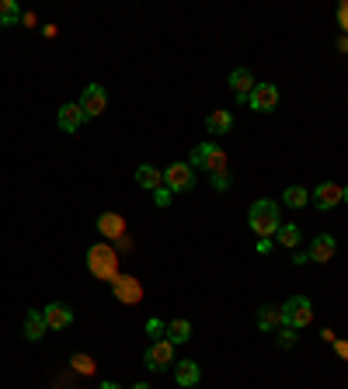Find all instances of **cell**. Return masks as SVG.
<instances>
[{"label":"cell","instance_id":"cell-1","mask_svg":"<svg viewBox=\"0 0 348 389\" xmlns=\"http://www.w3.org/2000/svg\"><path fill=\"white\" fill-rule=\"evenodd\" d=\"M247 226L254 230V236H258V240H272V236H275V230L282 226L279 202H268V198L254 202V205H251V212H247Z\"/></svg>","mask_w":348,"mask_h":389},{"label":"cell","instance_id":"cell-2","mask_svg":"<svg viewBox=\"0 0 348 389\" xmlns=\"http://www.w3.org/2000/svg\"><path fill=\"white\" fill-rule=\"evenodd\" d=\"M88 268L94 278L101 282H115L119 278V250H112L108 243H94L88 250Z\"/></svg>","mask_w":348,"mask_h":389},{"label":"cell","instance_id":"cell-3","mask_svg":"<svg viewBox=\"0 0 348 389\" xmlns=\"http://www.w3.org/2000/svg\"><path fill=\"white\" fill-rule=\"evenodd\" d=\"M188 167H192V171L202 167L206 174H219V171H226V153H223L219 143H199V146L192 150Z\"/></svg>","mask_w":348,"mask_h":389},{"label":"cell","instance_id":"cell-4","mask_svg":"<svg viewBox=\"0 0 348 389\" xmlns=\"http://www.w3.org/2000/svg\"><path fill=\"white\" fill-rule=\"evenodd\" d=\"M310 320H313V302H310L306 295L285 299V306H282V323H285V327L299 330V327H310Z\"/></svg>","mask_w":348,"mask_h":389},{"label":"cell","instance_id":"cell-5","mask_svg":"<svg viewBox=\"0 0 348 389\" xmlns=\"http://www.w3.org/2000/svg\"><path fill=\"white\" fill-rule=\"evenodd\" d=\"M164 188H167L171 195L192 191V188H195V171H192L188 164H171V167H164Z\"/></svg>","mask_w":348,"mask_h":389},{"label":"cell","instance_id":"cell-6","mask_svg":"<svg viewBox=\"0 0 348 389\" xmlns=\"http://www.w3.org/2000/svg\"><path fill=\"white\" fill-rule=\"evenodd\" d=\"M147 368L150 372H167L171 365H174V344L167 340V337H160V340H154L150 347H147Z\"/></svg>","mask_w":348,"mask_h":389},{"label":"cell","instance_id":"cell-7","mask_svg":"<svg viewBox=\"0 0 348 389\" xmlns=\"http://www.w3.org/2000/svg\"><path fill=\"white\" fill-rule=\"evenodd\" d=\"M81 112H84V119H98L101 112H105V105H108V91L101 87V84H91V87H84V94H81Z\"/></svg>","mask_w":348,"mask_h":389},{"label":"cell","instance_id":"cell-8","mask_svg":"<svg viewBox=\"0 0 348 389\" xmlns=\"http://www.w3.org/2000/svg\"><path fill=\"white\" fill-rule=\"evenodd\" d=\"M247 105H251L254 112H261V115L275 112V105H279V87H275V84H254Z\"/></svg>","mask_w":348,"mask_h":389},{"label":"cell","instance_id":"cell-9","mask_svg":"<svg viewBox=\"0 0 348 389\" xmlns=\"http://www.w3.org/2000/svg\"><path fill=\"white\" fill-rule=\"evenodd\" d=\"M310 202H313V209H320V212H327V209L341 205V184H334V181L317 184V188H313V195H310Z\"/></svg>","mask_w":348,"mask_h":389},{"label":"cell","instance_id":"cell-10","mask_svg":"<svg viewBox=\"0 0 348 389\" xmlns=\"http://www.w3.org/2000/svg\"><path fill=\"white\" fill-rule=\"evenodd\" d=\"M112 292H115L119 302H129V306L143 299V288H140V282H136L133 275H119V278L112 282Z\"/></svg>","mask_w":348,"mask_h":389},{"label":"cell","instance_id":"cell-11","mask_svg":"<svg viewBox=\"0 0 348 389\" xmlns=\"http://www.w3.org/2000/svg\"><path fill=\"white\" fill-rule=\"evenodd\" d=\"M42 316H46V327H49V330H67V327L74 323V309H70L67 302H49V306L42 309Z\"/></svg>","mask_w":348,"mask_h":389},{"label":"cell","instance_id":"cell-12","mask_svg":"<svg viewBox=\"0 0 348 389\" xmlns=\"http://www.w3.org/2000/svg\"><path fill=\"white\" fill-rule=\"evenodd\" d=\"M98 233H101L105 240H122L126 219H122L119 212H101V216H98Z\"/></svg>","mask_w":348,"mask_h":389},{"label":"cell","instance_id":"cell-13","mask_svg":"<svg viewBox=\"0 0 348 389\" xmlns=\"http://www.w3.org/2000/svg\"><path fill=\"white\" fill-rule=\"evenodd\" d=\"M334 250H338L334 236H331V233H320V236H313V243H310L306 257H310V261H317V264H324V261H331V257H334Z\"/></svg>","mask_w":348,"mask_h":389},{"label":"cell","instance_id":"cell-14","mask_svg":"<svg viewBox=\"0 0 348 389\" xmlns=\"http://www.w3.org/2000/svg\"><path fill=\"white\" fill-rule=\"evenodd\" d=\"M174 379H178V386H181V389H192V386H199V379H202V368H199V361H192V358H185V361H174Z\"/></svg>","mask_w":348,"mask_h":389},{"label":"cell","instance_id":"cell-15","mask_svg":"<svg viewBox=\"0 0 348 389\" xmlns=\"http://www.w3.org/2000/svg\"><path fill=\"white\" fill-rule=\"evenodd\" d=\"M254 84H258V80H254V77H251V70H244V67L230 74V91H233V98H237V101H247V98H251V91H254Z\"/></svg>","mask_w":348,"mask_h":389},{"label":"cell","instance_id":"cell-16","mask_svg":"<svg viewBox=\"0 0 348 389\" xmlns=\"http://www.w3.org/2000/svg\"><path fill=\"white\" fill-rule=\"evenodd\" d=\"M258 327H261V330H268V334L282 330V327H285V323H282V306H272V302L258 306Z\"/></svg>","mask_w":348,"mask_h":389},{"label":"cell","instance_id":"cell-17","mask_svg":"<svg viewBox=\"0 0 348 389\" xmlns=\"http://www.w3.org/2000/svg\"><path fill=\"white\" fill-rule=\"evenodd\" d=\"M56 126H60L63 132H77V129L84 126V112H81V105H63L60 115H56Z\"/></svg>","mask_w":348,"mask_h":389},{"label":"cell","instance_id":"cell-18","mask_svg":"<svg viewBox=\"0 0 348 389\" xmlns=\"http://www.w3.org/2000/svg\"><path fill=\"white\" fill-rule=\"evenodd\" d=\"M299 240H303V230H299L296 223H282V226L275 230V236H272V243H279V247H285V250L299 247Z\"/></svg>","mask_w":348,"mask_h":389},{"label":"cell","instance_id":"cell-19","mask_svg":"<svg viewBox=\"0 0 348 389\" xmlns=\"http://www.w3.org/2000/svg\"><path fill=\"white\" fill-rule=\"evenodd\" d=\"M136 184L147 188V191H157V188H164V171L143 164V167H136Z\"/></svg>","mask_w":348,"mask_h":389},{"label":"cell","instance_id":"cell-20","mask_svg":"<svg viewBox=\"0 0 348 389\" xmlns=\"http://www.w3.org/2000/svg\"><path fill=\"white\" fill-rule=\"evenodd\" d=\"M233 129V115L230 112H209V119H206V132L209 136H226Z\"/></svg>","mask_w":348,"mask_h":389},{"label":"cell","instance_id":"cell-21","mask_svg":"<svg viewBox=\"0 0 348 389\" xmlns=\"http://www.w3.org/2000/svg\"><path fill=\"white\" fill-rule=\"evenodd\" d=\"M46 330H49V327H46L42 309H32V313L25 316V337H28V340H42V337H46Z\"/></svg>","mask_w":348,"mask_h":389},{"label":"cell","instance_id":"cell-22","mask_svg":"<svg viewBox=\"0 0 348 389\" xmlns=\"http://www.w3.org/2000/svg\"><path fill=\"white\" fill-rule=\"evenodd\" d=\"M282 205H285V209H306V205H310V191L299 188V184H292V188L282 191Z\"/></svg>","mask_w":348,"mask_h":389},{"label":"cell","instance_id":"cell-23","mask_svg":"<svg viewBox=\"0 0 348 389\" xmlns=\"http://www.w3.org/2000/svg\"><path fill=\"white\" fill-rule=\"evenodd\" d=\"M164 337H167L171 344H185V340L192 337V323H188V320H171V323L164 327Z\"/></svg>","mask_w":348,"mask_h":389},{"label":"cell","instance_id":"cell-24","mask_svg":"<svg viewBox=\"0 0 348 389\" xmlns=\"http://www.w3.org/2000/svg\"><path fill=\"white\" fill-rule=\"evenodd\" d=\"M18 18H22V11L15 0H0V28H11Z\"/></svg>","mask_w":348,"mask_h":389},{"label":"cell","instance_id":"cell-25","mask_svg":"<svg viewBox=\"0 0 348 389\" xmlns=\"http://www.w3.org/2000/svg\"><path fill=\"white\" fill-rule=\"evenodd\" d=\"M70 361H74V368H77L81 375H91V372H94V361H91L88 354H74Z\"/></svg>","mask_w":348,"mask_h":389},{"label":"cell","instance_id":"cell-26","mask_svg":"<svg viewBox=\"0 0 348 389\" xmlns=\"http://www.w3.org/2000/svg\"><path fill=\"white\" fill-rule=\"evenodd\" d=\"M209 181H213V188H216V191H226V188L233 184V178H230L226 171H219V174H209Z\"/></svg>","mask_w":348,"mask_h":389},{"label":"cell","instance_id":"cell-27","mask_svg":"<svg viewBox=\"0 0 348 389\" xmlns=\"http://www.w3.org/2000/svg\"><path fill=\"white\" fill-rule=\"evenodd\" d=\"M275 334H279V337H275V340H279V347H292V344H296L292 327H282V330H275Z\"/></svg>","mask_w":348,"mask_h":389},{"label":"cell","instance_id":"cell-28","mask_svg":"<svg viewBox=\"0 0 348 389\" xmlns=\"http://www.w3.org/2000/svg\"><path fill=\"white\" fill-rule=\"evenodd\" d=\"M164 327H167V323H160V320H150V323H147V334H150V340H160V337H164Z\"/></svg>","mask_w":348,"mask_h":389},{"label":"cell","instance_id":"cell-29","mask_svg":"<svg viewBox=\"0 0 348 389\" xmlns=\"http://www.w3.org/2000/svg\"><path fill=\"white\" fill-rule=\"evenodd\" d=\"M154 202H157L160 209H167V205H171V191H167V188H157V191H154Z\"/></svg>","mask_w":348,"mask_h":389},{"label":"cell","instance_id":"cell-30","mask_svg":"<svg viewBox=\"0 0 348 389\" xmlns=\"http://www.w3.org/2000/svg\"><path fill=\"white\" fill-rule=\"evenodd\" d=\"M338 25L348 32V4H341V8H338Z\"/></svg>","mask_w":348,"mask_h":389},{"label":"cell","instance_id":"cell-31","mask_svg":"<svg viewBox=\"0 0 348 389\" xmlns=\"http://www.w3.org/2000/svg\"><path fill=\"white\" fill-rule=\"evenodd\" d=\"M258 254H272V240H258Z\"/></svg>","mask_w":348,"mask_h":389},{"label":"cell","instance_id":"cell-32","mask_svg":"<svg viewBox=\"0 0 348 389\" xmlns=\"http://www.w3.org/2000/svg\"><path fill=\"white\" fill-rule=\"evenodd\" d=\"M334 347H338V354H345V358H348V344H345V340H338Z\"/></svg>","mask_w":348,"mask_h":389},{"label":"cell","instance_id":"cell-33","mask_svg":"<svg viewBox=\"0 0 348 389\" xmlns=\"http://www.w3.org/2000/svg\"><path fill=\"white\" fill-rule=\"evenodd\" d=\"M98 389H122V386H119V382H101Z\"/></svg>","mask_w":348,"mask_h":389},{"label":"cell","instance_id":"cell-34","mask_svg":"<svg viewBox=\"0 0 348 389\" xmlns=\"http://www.w3.org/2000/svg\"><path fill=\"white\" fill-rule=\"evenodd\" d=\"M129 389H154V386H147V382H136V386H129Z\"/></svg>","mask_w":348,"mask_h":389},{"label":"cell","instance_id":"cell-35","mask_svg":"<svg viewBox=\"0 0 348 389\" xmlns=\"http://www.w3.org/2000/svg\"><path fill=\"white\" fill-rule=\"evenodd\" d=\"M341 202H348V188H341Z\"/></svg>","mask_w":348,"mask_h":389},{"label":"cell","instance_id":"cell-36","mask_svg":"<svg viewBox=\"0 0 348 389\" xmlns=\"http://www.w3.org/2000/svg\"><path fill=\"white\" fill-rule=\"evenodd\" d=\"M192 389H195V386H192Z\"/></svg>","mask_w":348,"mask_h":389}]
</instances>
